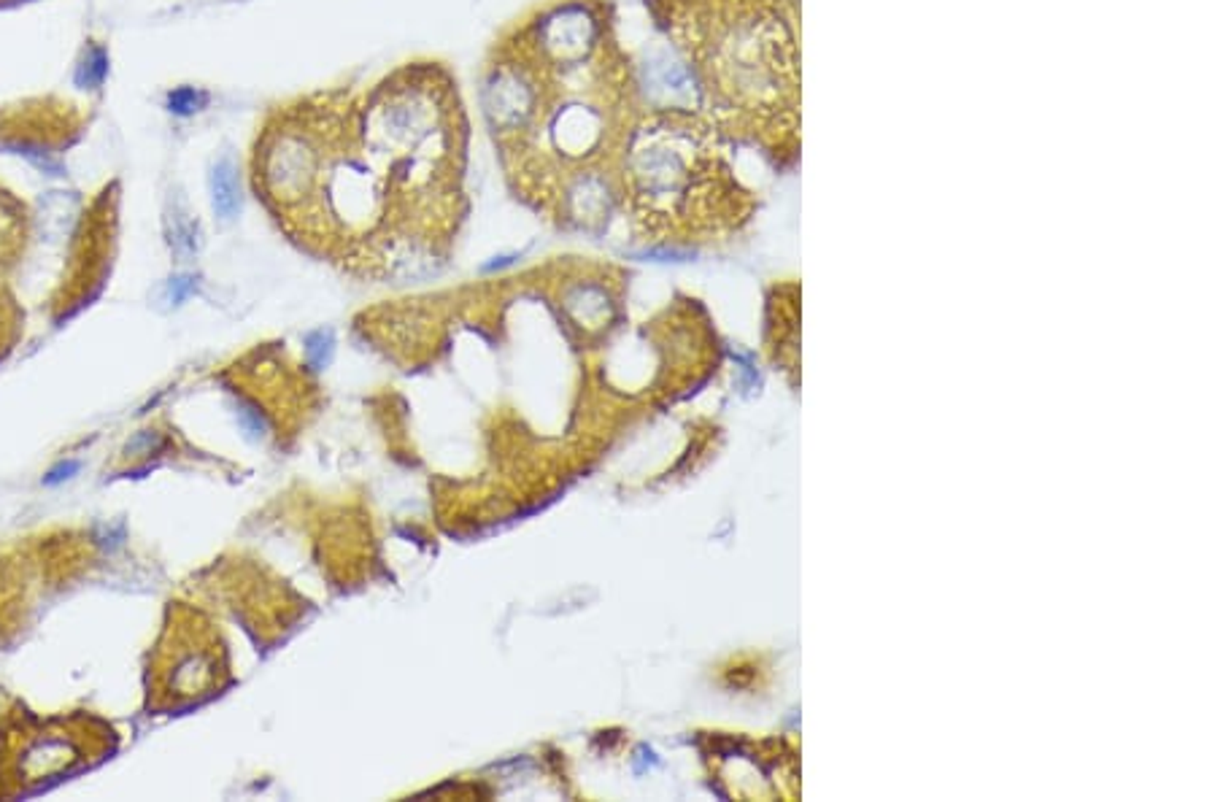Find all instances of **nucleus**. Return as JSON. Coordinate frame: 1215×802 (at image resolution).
Listing matches in <instances>:
<instances>
[{
    "label": "nucleus",
    "mask_w": 1215,
    "mask_h": 802,
    "mask_svg": "<svg viewBox=\"0 0 1215 802\" xmlns=\"http://www.w3.org/2000/svg\"><path fill=\"white\" fill-rule=\"evenodd\" d=\"M478 109L516 201L556 227H600L643 111L613 0H543L508 22L483 57Z\"/></svg>",
    "instance_id": "obj_1"
},
{
    "label": "nucleus",
    "mask_w": 1215,
    "mask_h": 802,
    "mask_svg": "<svg viewBox=\"0 0 1215 802\" xmlns=\"http://www.w3.org/2000/svg\"><path fill=\"white\" fill-rule=\"evenodd\" d=\"M362 89L330 87L273 106L252 143V187L284 233L362 276L443 260L400 190L392 157L362 130Z\"/></svg>",
    "instance_id": "obj_2"
},
{
    "label": "nucleus",
    "mask_w": 1215,
    "mask_h": 802,
    "mask_svg": "<svg viewBox=\"0 0 1215 802\" xmlns=\"http://www.w3.org/2000/svg\"><path fill=\"white\" fill-rule=\"evenodd\" d=\"M646 8L689 68L713 128L792 162L803 103L794 0H646Z\"/></svg>",
    "instance_id": "obj_3"
},
{
    "label": "nucleus",
    "mask_w": 1215,
    "mask_h": 802,
    "mask_svg": "<svg viewBox=\"0 0 1215 802\" xmlns=\"http://www.w3.org/2000/svg\"><path fill=\"white\" fill-rule=\"evenodd\" d=\"M727 146L700 109H643L618 151V205L651 238L694 241L741 227L753 201Z\"/></svg>",
    "instance_id": "obj_4"
},
{
    "label": "nucleus",
    "mask_w": 1215,
    "mask_h": 802,
    "mask_svg": "<svg viewBox=\"0 0 1215 802\" xmlns=\"http://www.w3.org/2000/svg\"><path fill=\"white\" fill-rule=\"evenodd\" d=\"M362 128L392 154L398 179L449 255L468 214L471 120L452 68L408 60L362 89Z\"/></svg>",
    "instance_id": "obj_5"
},
{
    "label": "nucleus",
    "mask_w": 1215,
    "mask_h": 802,
    "mask_svg": "<svg viewBox=\"0 0 1215 802\" xmlns=\"http://www.w3.org/2000/svg\"><path fill=\"white\" fill-rule=\"evenodd\" d=\"M222 672V649L205 627L192 621L168 627L154 660V705L179 708L198 703L219 689Z\"/></svg>",
    "instance_id": "obj_6"
},
{
    "label": "nucleus",
    "mask_w": 1215,
    "mask_h": 802,
    "mask_svg": "<svg viewBox=\"0 0 1215 802\" xmlns=\"http://www.w3.org/2000/svg\"><path fill=\"white\" fill-rule=\"evenodd\" d=\"M95 743V735H89L87 730L68 724V727H47L44 733H36L25 740L19 759H16V776L22 786H33V784H44L49 778H57L63 773H70L81 765H87L89 756V745Z\"/></svg>",
    "instance_id": "obj_7"
},
{
    "label": "nucleus",
    "mask_w": 1215,
    "mask_h": 802,
    "mask_svg": "<svg viewBox=\"0 0 1215 802\" xmlns=\"http://www.w3.org/2000/svg\"><path fill=\"white\" fill-rule=\"evenodd\" d=\"M208 187H211L213 214L222 222H233L241 211V176L233 154H222L213 160L208 173Z\"/></svg>",
    "instance_id": "obj_8"
},
{
    "label": "nucleus",
    "mask_w": 1215,
    "mask_h": 802,
    "mask_svg": "<svg viewBox=\"0 0 1215 802\" xmlns=\"http://www.w3.org/2000/svg\"><path fill=\"white\" fill-rule=\"evenodd\" d=\"M168 224V241L171 249L179 257H192L201 246V224L198 219L184 208V205H173V211L165 219Z\"/></svg>",
    "instance_id": "obj_9"
},
{
    "label": "nucleus",
    "mask_w": 1215,
    "mask_h": 802,
    "mask_svg": "<svg viewBox=\"0 0 1215 802\" xmlns=\"http://www.w3.org/2000/svg\"><path fill=\"white\" fill-rule=\"evenodd\" d=\"M109 76V49L98 41H89L81 52V60L76 66L73 81L78 89H100Z\"/></svg>",
    "instance_id": "obj_10"
},
{
    "label": "nucleus",
    "mask_w": 1215,
    "mask_h": 802,
    "mask_svg": "<svg viewBox=\"0 0 1215 802\" xmlns=\"http://www.w3.org/2000/svg\"><path fill=\"white\" fill-rule=\"evenodd\" d=\"M165 103H168V111L176 114V117H195V114H201L202 109H208L211 95H208L202 87H190V84H184V87L171 89Z\"/></svg>",
    "instance_id": "obj_11"
},
{
    "label": "nucleus",
    "mask_w": 1215,
    "mask_h": 802,
    "mask_svg": "<svg viewBox=\"0 0 1215 802\" xmlns=\"http://www.w3.org/2000/svg\"><path fill=\"white\" fill-rule=\"evenodd\" d=\"M162 446H165V441H162L160 432H154V430H140V432H135L133 438L125 443L122 457L130 460V463H135V460H146V457L157 454Z\"/></svg>",
    "instance_id": "obj_12"
},
{
    "label": "nucleus",
    "mask_w": 1215,
    "mask_h": 802,
    "mask_svg": "<svg viewBox=\"0 0 1215 802\" xmlns=\"http://www.w3.org/2000/svg\"><path fill=\"white\" fill-rule=\"evenodd\" d=\"M333 349H336V338H333L330 330H317V333H311L306 338V357H308V365H311L314 370H322V368L330 362Z\"/></svg>",
    "instance_id": "obj_13"
},
{
    "label": "nucleus",
    "mask_w": 1215,
    "mask_h": 802,
    "mask_svg": "<svg viewBox=\"0 0 1215 802\" xmlns=\"http://www.w3.org/2000/svg\"><path fill=\"white\" fill-rule=\"evenodd\" d=\"M198 292V276L192 273H176L168 278V300L173 306H182L187 297H192Z\"/></svg>",
    "instance_id": "obj_14"
},
{
    "label": "nucleus",
    "mask_w": 1215,
    "mask_h": 802,
    "mask_svg": "<svg viewBox=\"0 0 1215 802\" xmlns=\"http://www.w3.org/2000/svg\"><path fill=\"white\" fill-rule=\"evenodd\" d=\"M78 463L76 460H63V463H57L55 468L47 473V478H44V484H49V486H55V484H60V481H68V478H73L76 473H78Z\"/></svg>",
    "instance_id": "obj_15"
}]
</instances>
